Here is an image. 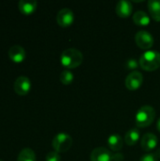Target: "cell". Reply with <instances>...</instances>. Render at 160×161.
Here are the masks:
<instances>
[{
	"instance_id": "2",
	"label": "cell",
	"mask_w": 160,
	"mask_h": 161,
	"mask_svg": "<svg viewBox=\"0 0 160 161\" xmlns=\"http://www.w3.org/2000/svg\"><path fill=\"white\" fill-rule=\"evenodd\" d=\"M140 66L141 69L152 72L160 67V53L154 50H148L140 58Z\"/></svg>"
},
{
	"instance_id": "6",
	"label": "cell",
	"mask_w": 160,
	"mask_h": 161,
	"mask_svg": "<svg viewBox=\"0 0 160 161\" xmlns=\"http://www.w3.org/2000/svg\"><path fill=\"white\" fill-rule=\"evenodd\" d=\"M13 89L18 95H21V96L26 95L31 89V82L28 77L25 75H21L17 77V79L15 80Z\"/></svg>"
},
{
	"instance_id": "14",
	"label": "cell",
	"mask_w": 160,
	"mask_h": 161,
	"mask_svg": "<svg viewBox=\"0 0 160 161\" xmlns=\"http://www.w3.org/2000/svg\"><path fill=\"white\" fill-rule=\"evenodd\" d=\"M108 144L112 151L117 152L123 148L124 141L119 134H112L108 138Z\"/></svg>"
},
{
	"instance_id": "10",
	"label": "cell",
	"mask_w": 160,
	"mask_h": 161,
	"mask_svg": "<svg viewBox=\"0 0 160 161\" xmlns=\"http://www.w3.org/2000/svg\"><path fill=\"white\" fill-rule=\"evenodd\" d=\"M8 57L12 61H14L16 63L23 62L26 57L25 50L21 45H18V44L12 45L8 49Z\"/></svg>"
},
{
	"instance_id": "25",
	"label": "cell",
	"mask_w": 160,
	"mask_h": 161,
	"mask_svg": "<svg viewBox=\"0 0 160 161\" xmlns=\"http://www.w3.org/2000/svg\"><path fill=\"white\" fill-rule=\"evenodd\" d=\"M0 161H2V160H0Z\"/></svg>"
},
{
	"instance_id": "17",
	"label": "cell",
	"mask_w": 160,
	"mask_h": 161,
	"mask_svg": "<svg viewBox=\"0 0 160 161\" xmlns=\"http://www.w3.org/2000/svg\"><path fill=\"white\" fill-rule=\"evenodd\" d=\"M140 136H141V133L138 128H132V129L128 130L124 137L125 143L127 145H131V146L135 145L138 142V141L140 140Z\"/></svg>"
},
{
	"instance_id": "5",
	"label": "cell",
	"mask_w": 160,
	"mask_h": 161,
	"mask_svg": "<svg viewBox=\"0 0 160 161\" xmlns=\"http://www.w3.org/2000/svg\"><path fill=\"white\" fill-rule=\"evenodd\" d=\"M135 41H136V43L137 45L141 48V49H144V50H148L150 49L153 44H154V38L153 36L145 31V30H141L139 31L136 36H135Z\"/></svg>"
},
{
	"instance_id": "16",
	"label": "cell",
	"mask_w": 160,
	"mask_h": 161,
	"mask_svg": "<svg viewBox=\"0 0 160 161\" xmlns=\"http://www.w3.org/2000/svg\"><path fill=\"white\" fill-rule=\"evenodd\" d=\"M133 21L137 25L146 26L150 24V17L146 12L142 10H139L133 15Z\"/></svg>"
},
{
	"instance_id": "3",
	"label": "cell",
	"mask_w": 160,
	"mask_h": 161,
	"mask_svg": "<svg viewBox=\"0 0 160 161\" xmlns=\"http://www.w3.org/2000/svg\"><path fill=\"white\" fill-rule=\"evenodd\" d=\"M156 118V111L151 106L141 107L136 114V124L138 127L149 126Z\"/></svg>"
},
{
	"instance_id": "4",
	"label": "cell",
	"mask_w": 160,
	"mask_h": 161,
	"mask_svg": "<svg viewBox=\"0 0 160 161\" xmlns=\"http://www.w3.org/2000/svg\"><path fill=\"white\" fill-rule=\"evenodd\" d=\"M73 144L72 137L67 133H58L55 136L52 142V146L58 153L67 152Z\"/></svg>"
},
{
	"instance_id": "1",
	"label": "cell",
	"mask_w": 160,
	"mask_h": 161,
	"mask_svg": "<svg viewBox=\"0 0 160 161\" xmlns=\"http://www.w3.org/2000/svg\"><path fill=\"white\" fill-rule=\"evenodd\" d=\"M83 61L82 53L74 48H69L64 50L60 56L61 64L68 69H74L78 67Z\"/></svg>"
},
{
	"instance_id": "12",
	"label": "cell",
	"mask_w": 160,
	"mask_h": 161,
	"mask_svg": "<svg viewBox=\"0 0 160 161\" xmlns=\"http://www.w3.org/2000/svg\"><path fill=\"white\" fill-rule=\"evenodd\" d=\"M133 10V6L130 1L121 0L117 3L116 6V13L119 17L127 18L131 15Z\"/></svg>"
},
{
	"instance_id": "7",
	"label": "cell",
	"mask_w": 160,
	"mask_h": 161,
	"mask_svg": "<svg viewBox=\"0 0 160 161\" xmlns=\"http://www.w3.org/2000/svg\"><path fill=\"white\" fill-rule=\"evenodd\" d=\"M143 82V75L139 71H133L125 79V86L129 91L138 90Z\"/></svg>"
},
{
	"instance_id": "20",
	"label": "cell",
	"mask_w": 160,
	"mask_h": 161,
	"mask_svg": "<svg viewBox=\"0 0 160 161\" xmlns=\"http://www.w3.org/2000/svg\"><path fill=\"white\" fill-rule=\"evenodd\" d=\"M139 65H140V62L135 58H129L126 60V63H125V67L128 70H135L139 67Z\"/></svg>"
},
{
	"instance_id": "13",
	"label": "cell",
	"mask_w": 160,
	"mask_h": 161,
	"mask_svg": "<svg viewBox=\"0 0 160 161\" xmlns=\"http://www.w3.org/2000/svg\"><path fill=\"white\" fill-rule=\"evenodd\" d=\"M18 8L24 15H29L36 10L37 2L34 0H21L18 3Z\"/></svg>"
},
{
	"instance_id": "11",
	"label": "cell",
	"mask_w": 160,
	"mask_h": 161,
	"mask_svg": "<svg viewBox=\"0 0 160 161\" xmlns=\"http://www.w3.org/2000/svg\"><path fill=\"white\" fill-rule=\"evenodd\" d=\"M141 144V148L144 151L146 152L152 151L157 145V137L153 133H146L142 136Z\"/></svg>"
},
{
	"instance_id": "22",
	"label": "cell",
	"mask_w": 160,
	"mask_h": 161,
	"mask_svg": "<svg viewBox=\"0 0 160 161\" xmlns=\"http://www.w3.org/2000/svg\"><path fill=\"white\" fill-rule=\"evenodd\" d=\"M158 157L156 154H147L141 157L140 161H158Z\"/></svg>"
},
{
	"instance_id": "18",
	"label": "cell",
	"mask_w": 160,
	"mask_h": 161,
	"mask_svg": "<svg viewBox=\"0 0 160 161\" xmlns=\"http://www.w3.org/2000/svg\"><path fill=\"white\" fill-rule=\"evenodd\" d=\"M17 161H36V155L32 149L25 148L20 152Z\"/></svg>"
},
{
	"instance_id": "23",
	"label": "cell",
	"mask_w": 160,
	"mask_h": 161,
	"mask_svg": "<svg viewBox=\"0 0 160 161\" xmlns=\"http://www.w3.org/2000/svg\"><path fill=\"white\" fill-rule=\"evenodd\" d=\"M124 159V155L121 153H115L112 156V161H122Z\"/></svg>"
},
{
	"instance_id": "21",
	"label": "cell",
	"mask_w": 160,
	"mask_h": 161,
	"mask_svg": "<svg viewBox=\"0 0 160 161\" xmlns=\"http://www.w3.org/2000/svg\"><path fill=\"white\" fill-rule=\"evenodd\" d=\"M45 161H60V156L58 152L53 151V152H49L46 155Z\"/></svg>"
},
{
	"instance_id": "15",
	"label": "cell",
	"mask_w": 160,
	"mask_h": 161,
	"mask_svg": "<svg viewBox=\"0 0 160 161\" xmlns=\"http://www.w3.org/2000/svg\"><path fill=\"white\" fill-rule=\"evenodd\" d=\"M148 8L151 17L155 21L160 22V0H150L148 2Z\"/></svg>"
},
{
	"instance_id": "9",
	"label": "cell",
	"mask_w": 160,
	"mask_h": 161,
	"mask_svg": "<svg viewBox=\"0 0 160 161\" xmlns=\"http://www.w3.org/2000/svg\"><path fill=\"white\" fill-rule=\"evenodd\" d=\"M112 156L107 148L97 147L91 154V161H112Z\"/></svg>"
},
{
	"instance_id": "8",
	"label": "cell",
	"mask_w": 160,
	"mask_h": 161,
	"mask_svg": "<svg viewBox=\"0 0 160 161\" xmlns=\"http://www.w3.org/2000/svg\"><path fill=\"white\" fill-rule=\"evenodd\" d=\"M74 21V15L70 8H62L57 14V22L62 27L70 26Z\"/></svg>"
},
{
	"instance_id": "19",
	"label": "cell",
	"mask_w": 160,
	"mask_h": 161,
	"mask_svg": "<svg viewBox=\"0 0 160 161\" xmlns=\"http://www.w3.org/2000/svg\"><path fill=\"white\" fill-rule=\"evenodd\" d=\"M59 79L63 85H70L74 81V75L71 71L64 70L63 72H61Z\"/></svg>"
},
{
	"instance_id": "24",
	"label": "cell",
	"mask_w": 160,
	"mask_h": 161,
	"mask_svg": "<svg viewBox=\"0 0 160 161\" xmlns=\"http://www.w3.org/2000/svg\"><path fill=\"white\" fill-rule=\"evenodd\" d=\"M157 130L160 132V118L159 120L157 121Z\"/></svg>"
}]
</instances>
